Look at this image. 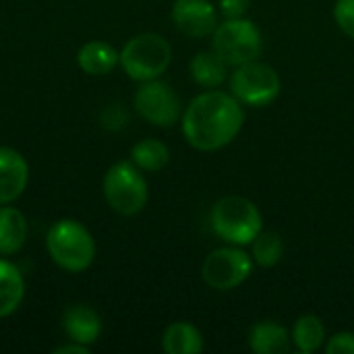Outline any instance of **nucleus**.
<instances>
[{
  "mask_svg": "<svg viewBox=\"0 0 354 354\" xmlns=\"http://www.w3.org/2000/svg\"><path fill=\"white\" fill-rule=\"evenodd\" d=\"M135 108L147 122L164 129L176 124L183 116V102L178 93L160 79L141 83L135 93Z\"/></svg>",
  "mask_w": 354,
  "mask_h": 354,
  "instance_id": "obj_9",
  "label": "nucleus"
},
{
  "mask_svg": "<svg viewBox=\"0 0 354 354\" xmlns=\"http://www.w3.org/2000/svg\"><path fill=\"white\" fill-rule=\"evenodd\" d=\"M251 6V0H218V10L226 19H239L245 17Z\"/></svg>",
  "mask_w": 354,
  "mask_h": 354,
  "instance_id": "obj_24",
  "label": "nucleus"
},
{
  "mask_svg": "<svg viewBox=\"0 0 354 354\" xmlns=\"http://www.w3.org/2000/svg\"><path fill=\"white\" fill-rule=\"evenodd\" d=\"M54 354H89V346L85 344H79V342H73V344H64V346H58Z\"/></svg>",
  "mask_w": 354,
  "mask_h": 354,
  "instance_id": "obj_25",
  "label": "nucleus"
},
{
  "mask_svg": "<svg viewBox=\"0 0 354 354\" xmlns=\"http://www.w3.org/2000/svg\"><path fill=\"white\" fill-rule=\"evenodd\" d=\"M172 62V46L158 33H139L120 50V66L135 81L160 79Z\"/></svg>",
  "mask_w": 354,
  "mask_h": 354,
  "instance_id": "obj_4",
  "label": "nucleus"
},
{
  "mask_svg": "<svg viewBox=\"0 0 354 354\" xmlns=\"http://www.w3.org/2000/svg\"><path fill=\"white\" fill-rule=\"evenodd\" d=\"M46 249L52 261L64 272H85L95 259V241L89 230L71 218L58 220L46 234Z\"/></svg>",
  "mask_w": 354,
  "mask_h": 354,
  "instance_id": "obj_3",
  "label": "nucleus"
},
{
  "mask_svg": "<svg viewBox=\"0 0 354 354\" xmlns=\"http://www.w3.org/2000/svg\"><path fill=\"white\" fill-rule=\"evenodd\" d=\"M209 222L214 232L228 245L245 247L263 230V218L259 207L241 195H226L212 207Z\"/></svg>",
  "mask_w": 354,
  "mask_h": 354,
  "instance_id": "obj_2",
  "label": "nucleus"
},
{
  "mask_svg": "<svg viewBox=\"0 0 354 354\" xmlns=\"http://www.w3.org/2000/svg\"><path fill=\"white\" fill-rule=\"evenodd\" d=\"M212 50L228 66H239L261 56L263 35L259 27L245 17L226 19L212 33Z\"/></svg>",
  "mask_w": 354,
  "mask_h": 354,
  "instance_id": "obj_5",
  "label": "nucleus"
},
{
  "mask_svg": "<svg viewBox=\"0 0 354 354\" xmlns=\"http://www.w3.org/2000/svg\"><path fill=\"white\" fill-rule=\"evenodd\" d=\"M189 73L197 85L205 89H216L226 81L228 64L214 50H201L193 56L189 64Z\"/></svg>",
  "mask_w": 354,
  "mask_h": 354,
  "instance_id": "obj_15",
  "label": "nucleus"
},
{
  "mask_svg": "<svg viewBox=\"0 0 354 354\" xmlns=\"http://www.w3.org/2000/svg\"><path fill=\"white\" fill-rule=\"evenodd\" d=\"M284 255V241L276 230H261L251 243V257L259 268H274Z\"/></svg>",
  "mask_w": 354,
  "mask_h": 354,
  "instance_id": "obj_21",
  "label": "nucleus"
},
{
  "mask_svg": "<svg viewBox=\"0 0 354 354\" xmlns=\"http://www.w3.org/2000/svg\"><path fill=\"white\" fill-rule=\"evenodd\" d=\"M245 122L243 104L226 91L209 89L191 100L180 124L187 143L199 151H218L232 143Z\"/></svg>",
  "mask_w": 354,
  "mask_h": 354,
  "instance_id": "obj_1",
  "label": "nucleus"
},
{
  "mask_svg": "<svg viewBox=\"0 0 354 354\" xmlns=\"http://www.w3.org/2000/svg\"><path fill=\"white\" fill-rule=\"evenodd\" d=\"M280 77L274 66L251 60L234 66L230 75V93L251 108H266L280 95Z\"/></svg>",
  "mask_w": 354,
  "mask_h": 354,
  "instance_id": "obj_7",
  "label": "nucleus"
},
{
  "mask_svg": "<svg viewBox=\"0 0 354 354\" xmlns=\"http://www.w3.org/2000/svg\"><path fill=\"white\" fill-rule=\"evenodd\" d=\"M25 297V280L19 268L0 259V319L12 315Z\"/></svg>",
  "mask_w": 354,
  "mask_h": 354,
  "instance_id": "obj_18",
  "label": "nucleus"
},
{
  "mask_svg": "<svg viewBox=\"0 0 354 354\" xmlns=\"http://www.w3.org/2000/svg\"><path fill=\"white\" fill-rule=\"evenodd\" d=\"M131 162L145 172H158L170 162V149L160 139H141L131 149Z\"/></svg>",
  "mask_w": 354,
  "mask_h": 354,
  "instance_id": "obj_20",
  "label": "nucleus"
},
{
  "mask_svg": "<svg viewBox=\"0 0 354 354\" xmlns=\"http://www.w3.org/2000/svg\"><path fill=\"white\" fill-rule=\"evenodd\" d=\"M104 197L120 216L139 214L149 197L147 183L133 162H118L104 176Z\"/></svg>",
  "mask_w": 354,
  "mask_h": 354,
  "instance_id": "obj_6",
  "label": "nucleus"
},
{
  "mask_svg": "<svg viewBox=\"0 0 354 354\" xmlns=\"http://www.w3.org/2000/svg\"><path fill=\"white\" fill-rule=\"evenodd\" d=\"M253 266L255 261L249 253H245L236 245H228V247L214 249L205 257L201 266V278L209 288L226 292L247 282L249 276L253 274Z\"/></svg>",
  "mask_w": 354,
  "mask_h": 354,
  "instance_id": "obj_8",
  "label": "nucleus"
},
{
  "mask_svg": "<svg viewBox=\"0 0 354 354\" xmlns=\"http://www.w3.org/2000/svg\"><path fill=\"white\" fill-rule=\"evenodd\" d=\"M172 23L187 37H207L220 25L218 8L209 0H174Z\"/></svg>",
  "mask_w": 354,
  "mask_h": 354,
  "instance_id": "obj_10",
  "label": "nucleus"
},
{
  "mask_svg": "<svg viewBox=\"0 0 354 354\" xmlns=\"http://www.w3.org/2000/svg\"><path fill=\"white\" fill-rule=\"evenodd\" d=\"M203 346V334L189 322L170 324L162 336V348L168 354H199Z\"/></svg>",
  "mask_w": 354,
  "mask_h": 354,
  "instance_id": "obj_17",
  "label": "nucleus"
},
{
  "mask_svg": "<svg viewBox=\"0 0 354 354\" xmlns=\"http://www.w3.org/2000/svg\"><path fill=\"white\" fill-rule=\"evenodd\" d=\"M328 354H354V334L353 332H338L326 344Z\"/></svg>",
  "mask_w": 354,
  "mask_h": 354,
  "instance_id": "obj_23",
  "label": "nucleus"
},
{
  "mask_svg": "<svg viewBox=\"0 0 354 354\" xmlns=\"http://www.w3.org/2000/svg\"><path fill=\"white\" fill-rule=\"evenodd\" d=\"M62 328L71 342L91 346L102 332L100 315L87 305H71L62 315Z\"/></svg>",
  "mask_w": 354,
  "mask_h": 354,
  "instance_id": "obj_12",
  "label": "nucleus"
},
{
  "mask_svg": "<svg viewBox=\"0 0 354 354\" xmlns=\"http://www.w3.org/2000/svg\"><path fill=\"white\" fill-rule=\"evenodd\" d=\"M27 218L12 205H0V255H15L27 241Z\"/></svg>",
  "mask_w": 354,
  "mask_h": 354,
  "instance_id": "obj_14",
  "label": "nucleus"
},
{
  "mask_svg": "<svg viewBox=\"0 0 354 354\" xmlns=\"http://www.w3.org/2000/svg\"><path fill=\"white\" fill-rule=\"evenodd\" d=\"M292 344L299 353L311 354L326 344V328L317 315H301L292 326Z\"/></svg>",
  "mask_w": 354,
  "mask_h": 354,
  "instance_id": "obj_19",
  "label": "nucleus"
},
{
  "mask_svg": "<svg viewBox=\"0 0 354 354\" xmlns=\"http://www.w3.org/2000/svg\"><path fill=\"white\" fill-rule=\"evenodd\" d=\"M29 180V166L25 158L12 147H0V205L12 203L21 197Z\"/></svg>",
  "mask_w": 354,
  "mask_h": 354,
  "instance_id": "obj_11",
  "label": "nucleus"
},
{
  "mask_svg": "<svg viewBox=\"0 0 354 354\" xmlns=\"http://www.w3.org/2000/svg\"><path fill=\"white\" fill-rule=\"evenodd\" d=\"M334 21L348 37L354 39V0H336Z\"/></svg>",
  "mask_w": 354,
  "mask_h": 354,
  "instance_id": "obj_22",
  "label": "nucleus"
},
{
  "mask_svg": "<svg viewBox=\"0 0 354 354\" xmlns=\"http://www.w3.org/2000/svg\"><path fill=\"white\" fill-rule=\"evenodd\" d=\"M77 62L87 75H108L120 62V54L108 41L93 39L79 50Z\"/></svg>",
  "mask_w": 354,
  "mask_h": 354,
  "instance_id": "obj_16",
  "label": "nucleus"
},
{
  "mask_svg": "<svg viewBox=\"0 0 354 354\" xmlns=\"http://www.w3.org/2000/svg\"><path fill=\"white\" fill-rule=\"evenodd\" d=\"M249 348L257 354H288L292 351V336L276 322H259L249 332Z\"/></svg>",
  "mask_w": 354,
  "mask_h": 354,
  "instance_id": "obj_13",
  "label": "nucleus"
}]
</instances>
